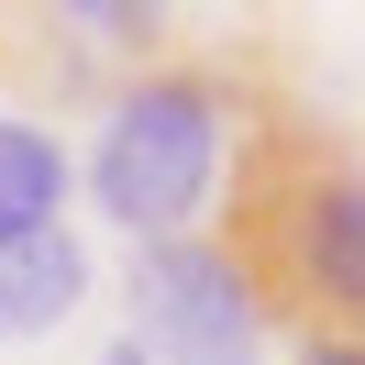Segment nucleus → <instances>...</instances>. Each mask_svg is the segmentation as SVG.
<instances>
[{"label":"nucleus","mask_w":365,"mask_h":365,"mask_svg":"<svg viewBox=\"0 0 365 365\" xmlns=\"http://www.w3.org/2000/svg\"><path fill=\"white\" fill-rule=\"evenodd\" d=\"M122 299H133V343H144L155 365H255V343H266L244 277H232V255L210 244V232L133 244Z\"/></svg>","instance_id":"obj_3"},{"label":"nucleus","mask_w":365,"mask_h":365,"mask_svg":"<svg viewBox=\"0 0 365 365\" xmlns=\"http://www.w3.org/2000/svg\"><path fill=\"white\" fill-rule=\"evenodd\" d=\"M67 188H78V155L45 133V122L0 111V244H23V232H56Z\"/></svg>","instance_id":"obj_5"},{"label":"nucleus","mask_w":365,"mask_h":365,"mask_svg":"<svg viewBox=\"0 0 365 365\" xmlns=\"http://www.w3.org/2000/svg\"><path fill=\"white\" fill-rule=\"evenodd\" d=\"M288 365H365V343H354V332H299Z\"/></svg>","instance_id":"obj_7"},{"label":"nucleus","mask_w":365,"mask_h":365,"mask_svg":"<svg viewBox=\"0 0 365 365\" xmlns=\"http://www.w3.org/2000/svg\"><path fill=\"white\" fill-rule=\"evenodd\" d=\"M210 244L232 255L266 332L365 343V144L321 122L299 89H255L232 133V200Z\"/></svg>","instance_id":"obj_1"},{"label":"nucleus","mask_w":365,"mask_h":365,"mask_svg":"<svg viewBox=\"0 0 365 365\" xmlns=\"http://www.w3.org/2000/svg\"><path fill=\"white\" fill-rule=\"evenodd\" d=\"M100 365H155V354H144V343L122 332V343H100Z\"/></svg>","instance_id":"obj_8"},{"label":"nucleus","mask_w":365,"mask_h":365,"mask_svg":"<svg viewBox=\"0 0 365 365\" xmlns=\"http://www.w3.org/2000/svg\"><path fill=\"white\" fill-rule=\"evenodd\" d=\"M56 11H67L78 34H100V45H122L144 67V56H166V11H178V0H56Z\"/></svg>","instance_id":"obj_6"},{"label":"nucleus","mask_w":365,"mask_h":365,"mask_svg":"<svg viewBox=\"0 0 365 365\" xmlns=\"http://www.w3.org/2000/svg\"><path fill=\"white\" fill-rule=\"evenodd\" d=\"M266 78L244 56H144L89 133V210L133 244H178L200 232V210H222V155L244 133V100Z\"/></svg>","instance_id":"obj_2"},{"label":"nucleus","mask_w":365,"mask_h":365,"mask_svg":"<svg viewBox=\"0 0 365 365\" xmlns=\"http://www.w3.org/2000/svg\"><path fill=\"white\" fill-rule=\"evenodd\" d=\"M78 310H89V244H78L67 222L0 244V343H45L56 321H78Z\"/></svg>","instance_id":"obj_4"}]
</instances>
